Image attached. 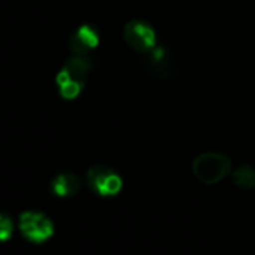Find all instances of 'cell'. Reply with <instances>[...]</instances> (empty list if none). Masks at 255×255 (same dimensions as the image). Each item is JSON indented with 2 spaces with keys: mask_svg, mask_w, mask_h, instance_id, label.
I'll list each match as a JSON object with an SVG mask.
<instances>
[{
  "mask_svg": "<svg viewBox=\"0 0 255 255\" xmlns=\"http://www.w3.org/2000/svg\"><path fill=\"white\" fill-rule=\"evenodd\" d=\"M92 71V60L87 56H74L60 69L56 77L59 92L65 99H75L86 86Z\"/></svg>",
  "mask_w": 255,
  "mask_h": 255,
  "instance_id": "6da1fadb",
  "label": "cell"
},
{
  "mask_svg": "<svg viewBox=\"0 0 255 255\" xmlns=\"http://www.w3.org/2000/svg\"><path fill=\"white\" fill-rule=\"evenodd\" d=\"M192 173L198 182L215 185L231 173V161L222 153L206 152L192 161Z\"/></svg>",
  "mask_w": 255,
  "mask_h": 255,
  "instance_id": "7a4b0ae2",
  "label": "cell"
},
{
  "mask_svg": "<svg viewBox=\"0 0 255 255\" xmlns=\"http://www.w3.org/2000/svg\"><path fill=\"white\" fill-rule=\"evenodd\" d=\"M143 69L147 75L158 80H173L180 74V62L168 47L156 45L146 53Z\"/></svg>",
  "mask_w": 255,
  "mask_h": 255,
  "instance_id": "3957f363",
  "label": "cell"
},
{
  "mask_svg": "<svg viewBox=\"0 0 255 255\" xmlns=\"http://www.w3.org/2000/svg\"><path fill=\"white\" fill-rule=\"evenodd\" d=\"M86 185L99 197H114L122 191L123 180L116 170L107 165H95L86 173Z\"/></svg>",
  "mask_w": 255,
  "mask_h": 255,
  "instance_id": "277c9868",
  "label": "cell"
},
{
  "mask_svg": "<svg viewBox=\"0 0 255 255\" xmlns=\"http://www.w3.org/2000/svg\"><path fill=\"white\" fill-rule=\"evenodd\" d=\"M20 231L32 243H44L54 234L53 221L42 212L27 210L20 216Z\"/></svg>",
  "mask_w": 255,
  "mask_h": 255,
  "instance_id": "5b68a950",
  "label": "cell"
},
{
  "mask_svg": "<svg viewBox=\"0 0 255 255\" xmlns=\"http://www.w3.org/2000/svg\"><path fill=\"white\" fill-rule=\"evenodd\" d=\"M123 36L128 47L137 53L146 54L158 45L155 29L143 20H131L129 23H126L123 29Z\"/></svg>",
  "mask_w": 255,
  "mask_h": 255,
  "instance_id": "8992f818",
  "label": "cell"
},
{
  "mask_svg": "<svg viewBox=\"0 0 255 255\" xmlns=\"http://www.w3.org/2000/svg\"><path fill=\"white\" fill-rule=\"evenodd\" d=\"M99 44V30L93 24H83L69 36V50L74 56H87Z\"/></svg>",
  "mask_w": 255,
  "mask_h": 255,
  "instance_id": "52a82bcc",
  "label": "cell"
},
{
  "mask_svg": "<svg viewBox=\"0 0 255 255\" xmlns=\"http://www.w3.org/2000/svg\"><path fill=\"white\" fill-rule=\"evenodd\" d=\"M81 189V179L72 173H62L51 180V191L60 198L72 197Z\"/></svg>",
  "mask_w": 255,
  "mask_h": 255,
  "instance_id": "ba28073f",
  "label": "cell"
},
{
  "mask_svg": "<svg viewBox=\"0 0 255 255\" xmlns=\"http://www.w3.org/2000/svg\"><path fill=\"white\" fill-rule=\"evenodd\" d=\"M231 180L236 186L242 189L255 188V168L251 165H240L231 173Z\"/></svg>",
  "mask_w": 255,
  "mask_h": 255,
  "instance_id": "9c48e42d",
  "label": "cell"
},
{
  "mask_svg": "<svg viewBox=\"0 0 255 255\" xmlns=\"http://www.w3.org/2000/svg\"><path fill=\"white\" fill-rule=\"evenodd\" d=\"M14 233V224L9 216L0 213V242H6Z\"/></svg>",
  "mask_w": 255,
  "mask_h": 255,
  "instance_id": "30bf717a",
  "label": "cell"
}]
</instances>
